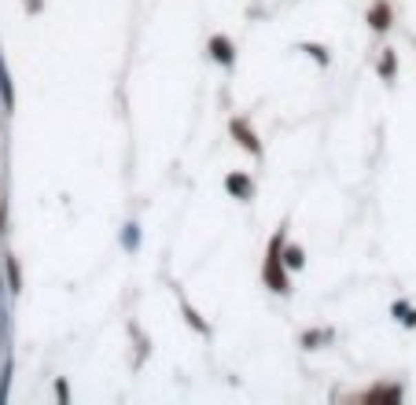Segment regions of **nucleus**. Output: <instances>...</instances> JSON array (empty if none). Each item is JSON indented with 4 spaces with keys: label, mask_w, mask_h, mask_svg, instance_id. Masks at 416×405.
<instances>
[{
    "label": "nucleus",
    "mask_w": 416,
    "mask_h": 405,
    "mask_svg": "<svg viewBox=\"0 0 416 405\" xmlns=\"http://www.w3.org/2000/svg\"><path fill=\"white\" fill-rule=\"evenodd\" d=\"M368 26L383 34V30L391 26V8H387V4H376V8H372V12H368Z\"/></svg>",
    "instance_id": "39448f33"
},
{
    "label": "nucleus",
    "mask_w": 416,
    "mask_h": 405,
    "mask_svg": "<svg viewBox=\"0 0 416 405\" xmlns=\"http://www.w3.org/2000/svg\"><path fill=\"white\" fill-rule=\"evenodd\" d=\"M306 48L313 52V59H317V63H328V52H321V48H317V45H306Z\"/></svg>",
    "instance_id": "f8f14e48"
},
{
    "label": "nucleus",
    "mask_w": 416,
    "mask_h": 405,
    "mask_svg": "<svg viewBox=\"0 0 416 405\" xmlns=\"http://www.w3.org/2000/svg\"><path fill=\"white\" fill-rule=\"evenodd\" d=\"M265 284L273 291H287V273H284V229L273 236V247H269V258H265Z\"/></svg>",
    "instance_id": "f257e3e1"
},
{
    "label": "nucleus",
    "mask_w": 416,
    "mask_h": 405,
    "mask_svg": "<svg viewBox=\"0 0 416 405\" xmlns=\"http://www.w3.org/2000/svg\"><path fill=\"white\" fill-rule=\"evenodd\" d=\"M225 188H229L236 199H251V196H254V185H251L247 174H229V177H225Z\"/></svg>",
    "instance_id": "f03ea898"
},
{
    "label": "nucleus",
    "mask_w": 416,
    "mask_h": 405,
    "mask_svg": "<svg viewBox=\"0 0 416 405\" xmlns=\"http://www.w3.org/2000/svg\"><path fill=\"white\" fill-rule=\"evenodd\" d=\"M210 56H214L221 67H232V63H236V56H232V45H229V37H210Z\"/></svg>",
    "instance_id": "7ed1b4c3"
},
{
    "label": "nucleus",
    "mask_w": 416,
    "mask_h": 405,
    "mask_svg": "<svg viewBox=\"0 0 416 405\" xmlns=\"http://www.w3.org/2000/svg\"><path fill=\"white\" fill-rule=\"evenodd\" d=\"M321 339H328V332H306V339H302V343H306V346H317Z\"/></svg>",
    "instance_id": "9b49d317"
},
{
    "label": "nucleus",
    "mask_w": 416,
    "mask_h": 405,
    "mask_svg": "<svg viewBox=\"0 0 416 405\" xmlns=\"http://www.w3.org/2000/svg\"><path fill=\"white\" fill-rule=\"evenodd\" d=\"M376 398H391V402H402V391H398V387H376V391H368V402H376Z\"/></svg>",
    "instance_id": "6e6552de"
},
{
    "label": "nucleus",
    "mask_w": 416,
    "mask_h": 405,
    "mask_svg": "<svg viewBox=\"0 0 416 405\" xmlns=\"http://www.w3.org/2000/svg\"><path fill=\"white\" fill-rule=\"evenodd\" d=\"M122 240H125V247L133 251V247H136V240H141V225H125V236H122Z\"/></svg>",
    "instance_id": "9d476101"
},
{
    "label": "nucleus",
    "mask_w": 416,
    "mask_h": 405,
    "mask_svg": "<svg viewBox=\"0 0 416 405\" xmlns=\"http://www.w3.org/2000/svg\"><path fill=\"white\" fill-rule=\"evenodd\" d=\"M284 265H287V269H302V265H306L302 247H284Z\"/></svg>",
    "instance_id": "423d86ee"
},
{
    "label": "nucleus",
    "mask_w": 416,
    "mask_h": 405,
    "mask_svg": "<svg viewBox=\"0 0 416 405\" xmlns=\"http://www.w3.org/2000/svg\"><path fill=\"white\" fill-rule=\"evenodd\" d=\"M232 133H236V141L247 147L251 155H262V144H258V136L251 133V125H247V122H232Z\"/></svg>",
    "instance_id": "20e7f679"
},
{
    "label": "nucleus",
    "mask_w": 416,
    "mask_h": 405,
    "mask_svg": "<svg viewBox=\"0 0 416 405\" xmlns=\"http://www.w3.org/2000/svg\"><path fill=\"white\" fill-rule=\"evenodd\" d=\"M394 67H398V63H394V52H387L383 63H379V74H383V78H394Z\"/></svg>",
    "instance_id": "1a4fd4ad"
},
{
    "label": "nucleus",
    "mask_w": 416,
    "mask_h": 405,
    "mask_svg": "<svg viewBox=\"0 0 416 405\" xmlns=\"http://www.w3.org/2000/svg\"><path fill=\"white\" fill-rule=\"evenodd\" d=\"M394 317H398L405 328H416V310H409L405 302H394Z\"/></svg>",
    "instance_id": "0eeeda50"
}]
</instances>
